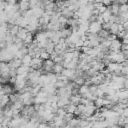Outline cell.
Returning <instances> with one entry per match:
<instances>
[{"label":"cell","instance_id":"cell-7","mask_svg":"<svg viewBox=\"0 0 128 128\" xmlns=\"http://www.w3.org/2000/svg\"><path fill=\"white\" fill-rule=\"evenodd\" d=\"M119 13H127V5L126 4L119 5Z\"/></svg>","mask_w":128,"mask_h":128},{"label":"cell","instance_id":"cell-4","mask_svg":"<svg viewBox=\"0 0 128 128\" xmlns=\"http://www.w3.org/2000/svg\"><path fill=\"white\" fill-rule=\"evenodd\" d=\"M62 70H63V66L61 64H54V66L52 68V72L54 74H61Z\"/></svg>","mask_w":128,"mask_h":128},{"label":"cell","instance_id":"cell-1","mask_svg":"<svg viewBox=\"0 0 128 128\" xmlns=\"http://www.w3.org/2000/svg\"><path fill=\"white\" fill-rule=\"evenodd\" d=\"M102 29V26L100 23H98L97 21H94V22H91L88 26V31L89 33H93V34H98L99 31Z\"/></svg>","mask_w":128,"mask_h":128},{"label":"cell","instance_id":"cell-6","mask_svg":"<svg viewBox=\"0 0 128 128\" xmlns=\"http://www.w3.org/2000/svg\"><path fill=\"white\" fill-rule=\"evenodd\" d=\"M39 58L41 59V60H43V61H45V60H48V59H50V55L47 53V52H45L44 50L42 51V52H40V55H39Z\"/></svg>","mask_w":128,"mask_h":128},{"label":"cell","instance_id":"cell-8","mask_svg":"<svg viewBox=\"0 0 128 128\" xmlns=\"http://www.w3.org/2000/svg\"><path fill=\"white\" fill-rule=\"evenodd\" d=\"M17 2V0H7V3L9 4H15Z\"/></svg>","mask_w":128,"mask_h":128},{"label":"cell","instance_id":"cell-5","mask_svg":"<svg viewBox=\"0 0 128 128\" xmlns=\"http://www.w3.org/2000/svg\"><path fill=\"white\" fill-rule=\"evenodd\" d=\"M109 34H110V32H109L108 30L101 29V30L99 31V33H98V36H99L100 38H102V39H106V38L109 36Z\"/></svg>","mask_w":128,"mask_h":128},{"label":"cell","instance_id":"cell-9","mask_svg":"<svg viewBox=\"0 0 128 128\" xmlns=\"http://www.w3.org/2000/svg\"><path fill=\"white\" fill-rule=\"evenodd\" d=\"M0 50H1V49H0Z\"/></svg>","mask_w":128,"mask_h":128},{"label":"cell","instance_id":"cell-2","mask_svg":"<svg viewBox=\"0 0 128 128\" xmlns=\"http://www.w3.org/2000/svg\"><path fill=\"white\" fill-rule=\"evenodd\" d=\"M69 100H70V103H71V104H74V105L77 106L78 104H80L81 96H80L79 94H77V95H73V96H70Z\"/></svg>","mask_w":128,"mask_h":128},{"label":"cell","instance_id":"cell-3","mask_svg":"<svg viewBox=\"0 0 128 128\" xmlns=\"http://www.w3.org/2000/svg\"><path fill=\"white\" fill-rule=\"evenodd\" d=\"M65 112L66 113H69V114H74V112H75V110H76V105H74V104H71V103H69L65 108Z\"/></svg>","mask_w":128,"mask_h":128}]
</instances>
